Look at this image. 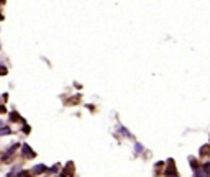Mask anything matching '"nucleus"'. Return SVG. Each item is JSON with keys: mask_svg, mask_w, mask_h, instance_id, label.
Returning a JSON list of instances; mask_svg holds the SVG:
<instances>
[{"mask_svg": "<svg viewBox=\"0 0 210 177\" xmlns=\"http://www.w3.org/2000/svg\"><path fill=\"white\" fill-rule=\"evenodd\" d=\"M21 148V144H20V141H17V143H13L8 149L3 151V154H0V162H10L13 157L17 156V151Z\"/></svg>", "mask_w": 210, "mask_h": 177, "instance_id": "obj_1", "label": "nucleus"}, {"mask_svg": "<svg viewBox=\"0 0 210 177\" xmlns=\"http://www.w3.org/2000/svg\"><path fill=\"white\" fill-rule=\"evenodd\" d=\"M163 177H179V174H177V169L174 167V161H172V159H167V162L164 164Z\"/></svg>", "mask_w": 210, "mask_h": 177, "instance_id": "obj_2", "label": "nucleus"}, {"mask_svg": "<svg viewBox=\"0 0 210 177\" xmlns=\"http://www.w3.org/2000/svg\"><path fill=\"white\" fill-rule=\"evenodd\" d=\"M20 156L23 157V159H33V157H36V151L31 149L28 143H21V148H20Z\"/></svg>", "mask_w": 210, "mask_h": 177, "instance_id": "obj_3", "label": "nucleus"}, {"mask_svg": "<svg viewBox=\"0 0 210 177\" xmlns=\"http://www.w3.org/2000/svg\"><path fill=\"white\" fill-rule=\"evenodd\" d=\"M33 176H39V174H46V172H49V167L46 166V164H36L35 167L31 169Z\"/></svg>", "mask_w": 210, "mask_h": 177, "instance_id": "obj_4", "label": "nucleus"}, {"mask_svg": "<svg viewBox=\"0 0 210 177\" xmlns=\"http://www.w3.org/2000/svg\"><path fill=\"white\" fill-rule=\"evenodd\" d=\"M21 170H23V167H21V166H18V164H15V166H13L12 169L8 170V174H7V177H18Z\"/></svg>", "mask_w": 210, "mask_h": 177, "instance_id": "obj_5", "label": "nucleus"}, {"mask_svg": "<svg viewBox=\"0 0 210 177\" xmlns=\"http://www.w3.org/2000/svg\"><path fill=\"white\" fill-rule=\"evenodd\" d=\"M12 126L10 125H3L2 128H0V138L2 136H8V135H12Z\"/></svg>", "mask_w": 210, "mask_h": 177, "instance_id": "obj_6", "label": "nucleus"}, {"mask_svg": "<svg viewBox=\"0 0 210 177\" xmlns=\"http://www.w3.org/2000/svg\"><path fill=\"white\" fill-rule=\"evenodd\" d=\"M118 131H120V133H122L125 138H128V139H133V135H131L130 131H128V128H125V126H122V125H120V126H118Z\"/></svg>", "mask_w": 210, "mask_h": 177, "instance_id": "obj_7", "label": "nucleus"}, {"mask_svg": "<svg viewBox=\"0 0 210 177\" xmlns=\"http://www.w3.org/2000/svg\"><path fill=\"white\" fill-rule=\"evenodd\" d=\"M143 151H144L143 144H141V143H138V141H135V146H133V152H135L136 156H140V154H141Z\"/></svg>", "mask_w": 210, "mask_h": 177, "instance_id": "obj_8", "label": "nucleus"}, {"mask_svg": "<svg viewBox=\"0 0 210 177\" xmlns=\"http://www.w3.org/2000/svg\"><path fill=\"white\" fill-rule=\"evenodd\" d=\"M10 121H17V123H20V121H23V118L20 117L17 111H12V113H10Z\"/></svg>", "mask_w": 210, "mask_h": 177, "instance_id": "obj_9", "label": "nucleus"}, {"mask_svg": "<svg viewBox=\"0 0 210 177\" xmlns=\"http://www.w3.org/2000/svg\"><path fill=\"white\" fill-rule=\"evenodd\" d=\"M200 156H205V157H209L210 156V146L207 144V146H202L200 148Z\"/></svg>", "mask_w": 210, "mask_h": 177, "instance_id": "obj_10", "label": "nucleus"}, {"mask_svg": "<svg viewBox=\"0 0 210 177\" xmlns=\"http://www.w3.org/2000/svg\"><path fill=\"white\" fill-rule=\"evenodd\" d=\"M59 170H61V164H54L51 169H49V172H51V174H58Z\"/></svg>", "mask_w": 210, "mask_h": 177, "instance_id": "obj_11", "label": "nucleus"}, {"mask_svg": "<svg viewBox=\"0 0 210 177\" xmlns=\"http://www.w3.org/2000/svg\"><path fill=\"white\" fill-rule=\"evenodd\" d=\"M7 72H8V69H7V66H3L2 62H0V76H5Z\"/></svg>", "mask_w": 210, "mask_h": 177, "instance_id": "obj_12", "label": "nucleus"}, {"mask_svg": "<svg viewBox=\"0 0 210 177\" xmlns=\"http://www.w3.org/2000/svg\"><path fill=\"white\" fill-rule=\"evenodd\" d=\"M23 133H25V135H28V133H30V125L25 123V121H23Z\"/></svg>", "mask_w": 210, "mask_h": 177, "instance_id": "obj_13", "label": "nucleus"}, {"mask_svg": "<svg viewBox=\"0 0 210 177\" xmlns=\"http://www.w3.org/2000/svg\"><path fill=\"white\" fill-rule=\"evenodd\" d=\"M3 125H5V121H3V120H0V128H2Z\"/></svg>", "mask_w": 210, "mask_h": 177, "instance_id": "obj_14", "label": "nucleus"}, {"mask_svg": "<svg viewBox=\"0 0 210 177\" xmlns=\"http://www.w3.org/2000/svg\"><path fill=\"white\" fill-rule=\"evenodd\" d=\"M0 49H2V44H0Z\"/></svg>", "mask_w": 210, "mask_h": 177, "instance_id": "obj_15", "label": "nucleus"}]
</instances>
